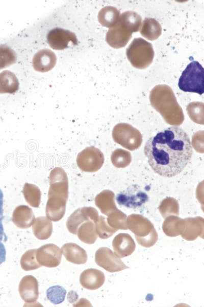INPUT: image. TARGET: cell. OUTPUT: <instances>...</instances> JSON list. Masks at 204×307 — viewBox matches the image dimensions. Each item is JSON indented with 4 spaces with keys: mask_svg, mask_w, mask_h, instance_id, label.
<instances>
[{
    "mask_svg": "<svg viewBox=\"0 0 204 307\" xmlns=\"http://www.w3.org/2000/svg\"><path fill=\"white\" fill-rule=\"evenodd\" d=\"M19 88V82L16 75L8 70L0 73V93H13Z\"/></svg>",
    "mask_w": 204,
    "mask_h": 307,
    "instance_id": "22",
    "label": "cell"
},
{
    "mask_svg": "<svg viewBox=\"0 0 204 307\" xmlns=\"http://www.w3.org/2000/svg\"><path fill=\"white\" fill-rule=\"evenodd\" d=\"M112 246L115 254L119 258H123L133 253L136 244L129 234L120 233L114 238Z\"/></svg>",
    "mask_w": 204,
    "mask_h": 307,
    "instance_id": "11",
    "label": "cell"
},
{
    "mask_svg": "<svg viewBox=\"0 0 204 307\" xmlns=\"http://www.w3.org/2000/svg\"><path fill=\"white\" fill-rule=\"evenodd\" d=\"M141 25L140 15L133 11H125L120 15L118 22L109 29L106 40L113 48L124 47L132 37V33L138 31Z\"/></svg>",
    "mask_w": 204,
    "mask_h": 307,
    "instance_id": "2",
    "label": "cell"
},
{
    "mask_svg": "<svg viewBox=\"0 0 204 307\" xmlns=\"http://www.w3.org/2000/svg\"><path fill=\"white\" fill-rule=\"evenodd\" d=\"M3 193L0 188V240L3 239L4 234L2 220L3 218Z\"/></svg>",
    "mask_w": 204,
    "mask_h": 307,
    "instance_id": "30",
    "label": "cell"
},
{
    "mask_svg": "<svg viewBox=\"0 0 204 307\" xmlns=\"http://www.w3.org/2000/svg\"><path fill=\"white\" fill-rule=\"evenodd\" d=\"M33 231L35 236L39 239L44 240L49 238L53 231V225L48 217H38L33 224Z\"/></svg>",
    "mask_w": 204,
    "mask_h": 307,
    "instance_id": "19",
    "label": "cell"
},
{
    "mask_svg": "<svg viewBox=\"0 0 204 307\" xmlns=\"http://www.w3.org/2000/svg\"><path fill=\"white\" fill-rule=\"evenodd\" d=\"M98 219V213L95 209L84 207L77 209L71 214L67 220L66 226L71 233L75 235L82 223L89 220H92L96 223Z\"/></svg>",
    "mask_w": 204,
    "mask_h": 307,
    "instance_id": "9",
    "label": "cell"
},
{
    "mask_svg": "<svg viewBox=\"0 0 204 307\" xmlns=\"http://www.w3.org/2000/svg\"><path fill=\"white\" fill-rule=\"evenodd\" d=\"M56 61L57 57L53 52L48 49H43L34 55L32 65L36 71L46 72L55 67Z\"/></svg>",
    "mask_w": 204,
    "mask_h": 307,
    "instance_id": "13",
    "label": "cell"
},
{
    "mask_svg": "<svg viewBox=\"0 0 204 307\" xmlns=\"http://www.w3.org/2000/svg\"><path fill=\"white\" fill-rule=\"evenodd\" d=\"M47 42L54 50H62L67 48L69 45H76L78 39L74 33L57 28L48 32Z\"/></svg>",
    "mask_w": 204,
    "mask_h": 307,
    "instance_id": "8",
    "label": "cell"
},
{
    "mask_svg": "<svg viewBox=\"0 0 204 307\" xmlns=\"http://www.w3.org/2000/svg\"><path fill=\"white\" fill-rule=\"evenodd\" d=\"M17 56L15 51L5 45H0V70L15 63Z\"/></svg>",
    "mask_w": 204,
    "mask_h": 307,
    "instance_id": "26",
    "label": "cell"
},
{
    "mask_svg": "<svg viewBox=\"0 0 204 307\" xmlns=\"http://www.w3.org/2000/svg\"><path fill=\"white\" fill-rule=\"evenodd\" d=\"M105 280L104 273L99 270L92 268L84 270L80 277V282L82 286L90 290L99 289L103 286Z\"/></svg>",
    "mask_w": 204,
    "mask_h": 307,
    "instance_id": "15",
    "label": "cell"
},
{
    "mask_svg": "<svg viewBox=\"0 0 204 307\" xmlns=\"http://www.w3.org/2000/svg\"><path fill=\"white\" fill-rule=\"evenodd\" d=\"M185 227V220L173 215L166 217L162 225L164 233L170 237L181 235L184 231Z\"/></svg>",
    "mask_w": 204,
    "mask_h": 307,
    "instance_id": "18",
    "label": "cell"
},
{
    "mask_svg": "<svg viewBox=\"0 0 204 307\" xmlns=\"http://www.w3.org/2000/svg\"><path fill=\"white\" fill-rule=\"evenodd\" d=\"M61 252L66 260L73 264H85L87 260L86 251L74 243H67L61 248Z\"/></svg>",
    "mask_w": 204,
    "mask_h": 307,
    "instance_id": "16",
    "label": "cell"
},
{
    "mask_svg": "<svg viewBox=\"0 0 204 307\" xmlns=\"http://www.w3.org/2000/svg\"><path fill=\"white\" fill-rule=\"evenodd\" d=\"M126 223L128 229L135 234L137 242L141 246L149 248L157 242L158 233L152 223L147 218L132 214L127 217Z\"/></svg>",
    "mask_w": 204,
    "mask_h": 307,
    "instance_id": "3",
    "label": "cell"
},
{
    "mask_svg": "<svg viewBox=\"0 0 204 307\" xmlns=\"http://www.w3.org/2000/svg\"><path fill=\"white\" fill-rule=\"evenodd\" d=\"M95 261L99 267L109 272H116L129 268L112 251L101 247L95 252Z\"/></svg>",
    "mask_w": 204,
    "mask_h": 307,
    "instance_id": "6",
    "label": "cell"
},
{
    "mask_svg": "<svg viewBox=\"0 0 204 307\" xmlns=\"http://www.w3.org/2000/svg\"><path fill=\"white\" fill-rule=\"evenodd\" d=\"M76 234L82 242L87 244H94L98 236L95 229V223L92 220L84 222L79 227Z\"/></svg>",
    "mask_w": 204,
    "mask_h": 307,
    "instance_id": "21",
    "label": "cell"
},
{
    "mask_svg": "<svg viewBox=\"0 0 204 307\" xmlns=\"http://www.w3.org/2000/svg\"><path fill=\"white\" fill-rule=\"evenodd\" d=\"M37 249H30L26 251L20 259V265L23 270L30 271L37 269L41 267L36 258Z\"/></svg>",
    "mask_w": 204,
    "mask_h": 307,
    "instance_id": "24",
    "label": "cell"
},
{
    "mask_svg": "<svg viewBox=\"0 0 204 307\" xmlns=\"http://www.w3.org/2000/svg\"><path fill=\"white\" fill-rule=\"evenodd\" d=\"M66 293V290L58 286L49 288L46 292L47 297L54 304H58L63 302L65 299Z\"/></svg>",
    "mask_w": 204,
    "mask_h": 307,
    "instance_id": "29",
    "label": "cell"
},
{
    "mask_svg": "<svg viewBox=\"0 0 204 307\" xmlns=\"http://www.w3.org/2000/svg\"><path fill=\"white\" fill-rule=\"evenodd\" d=\"M159 210L164 218L172 215H178L179 214L178 204L172 199L165 200L160 205Z\"/></svg>",
    "mask_w": 204,
    "mask_h": 307,
    "instance_id": "28",
    "label": "cell"
},
{
    "mask_svg": "<svg viewBox=\"0 0 204 307\" xmlns=\"http://www.w3.org/2000/svg\"><path fill=\"white\" fill-rule=\"evenodd\" d=\"M204 70L197 61L191 62L182 72L178 82L180 89L185 92L203 93Z\"/></svg>",
    "mask_w": 204,
    "mask_h": 307,
    "instance_id": "5",
    "label": "cell"
},
{
    "mask_svg": "<svg viewBox=\"0 0 204 307\" xmlns=\"http://www.w3.org/2000/svg\"><path fill=\"white\" fill-rule=\"evenodd\" d=\"M62 258L61 249L53 244H48L37 249L36 258L42 266L54 268L59 265Z\"/></svg>",
    "mask_w": 204,
    "mask_h": 307,
    "instance_id": "10",
    "label": "cell"
},
{
    "mask_svg": "<svg viewBox=\"0 0 204 307\" xmlns=\"http://www.w3.org/2000/svg\"><path fill=\"white\" fill-rule=\"evenodd\" d=\"M21 298L27 303L36 301L39 297L38 283L32 275H26L21 280L18 289Z\"/></svg>",
    "mask_w": 204,
    "mask_h": 307,
    "instance_id": "12",
    "label": "cell"
},
{
    "mask_svg": "<svg viewBox=\"0 0 204 307\" xmlns=\"http://www.w3.org/2000/svg\"><path fill=\"white\" fill-rule=\"evenodd\" d=\"M95 229L97 235L101 239H107L112 236L117 230L111 227L103 216H99L98 221L95 223Z\"/></svg>",
    "mask_w": 204,
    "mask_h": 307,
    "instance_id": "27",
    "label": "cell"
},
{
    "mask_svg": "<svg viewBox=\"0 0 204 307\" xmlns=\"http://www.w3.org/2000/svg\"><path fill=\"white\" fill-rule=\"evenodd\" d=\"M119 11L112 6H106L99 11L98 20L104 27L111 28L118 21L120 16Z\"/></svg>",
    "mask_w": 204,
    "mask_h": 307,
    "instance_id": "23",
    "label": "cell"
},
{
    "mask_svg": "<svg viewBox=\"0 0 204 307\" xmlns=\"http://www.w3.org/2000/svg\"><path fill=\"white\" fill-rule=\"evenodd\" d=\"M126 55L133 67L144 69L152 63L155 53L152 45L139 37L133 40L126 50Z\"/></svg>",
    "mask_w": 204,
    "mask_h": 307,
    "instance_id": "4",
    "label": "cell"
},
{
    "mask_svg": "<svg viewBox=\"0 0 204 307\" xmlns=\"http://www.w3.org/2000/svg\"><path fill=\"white\" fill-rule=\"evenodd\" d=\"M116 200L120 205L130 208H136L145 204L148 201V197L139 187L133 185L118 193Z\"/></svg>",
    "mask_w": 204,
    "mask_h": 307,
    "instance_id": "7",
    "label": "cell"
},
{
    "mask_svg": "<svg viewBox=\"0 0 204 307\" xmlns=\"http://www.w3.org/2000/svg\"><path fill=\"white\" fill-rule=\"evenodd\" d=\"M35 218L32 209L26 206L18 207L13 214L12 221L18 227L27 229L31 226Z\"/></svg>",
    "mask_w": 204,
    "mask_h": 307,
    "instance_id": "17",
    "label": "cell"
},
{
    "mask_svg": "<svg viewBox=\"0 0 204 307\" xmlns=\"http://www.w3.org/2000/svg\"><path fill=\"white\" fill-rule=\"evenodd\" d=\"M107 218L108 224L112 228L116 230H126V215L117 210L114 212L110 213Z\"/></svg>",
    "mask_w": 204,
    "mask_h": 307,
    "instance_id": "25",
    "label": "cell"
},
{
    "mask_svg": "<svg viewBox=\"0 0 204 307\" xmlns=\"http://www.w3.org/2000/svg\"><path fill=\"white\" fill-rule=\"evenodd\" d=\"M185 227L181 234L183 238L188 241L196 239L198 237L203 238L204 220L200 216L184 219Z\"/></svg>",
    "mask_w": 204,
    "mask_h": 307,
    "instance_id": "14",
    "label": "cell"
},
{
    "mask_svg": "<svg viewBox=\"0 0 204 307\" xmlns=\"http://www.w3.org/2000/svg\"><path fill=\"white\" fill-rule=\"evenodd\" d=\"M162 33L160 24L155 19L145 18L140 30L141 35L149 40L157 39Z\"/></svg>",
    "mask_w": 204,
    "mask_h": 307,
    "instance_id": "20",
    "label": "cell"
},
{
    "mask_svg": "<svg viewBox=\"0 0 204 307\" xmlns=\"http://www.w3.org/2000/svg\"><path fill=\"white\" fill-rule=\"evenodd\" d=\"M144 152L156 173L170 178L186 167L191 159L193 149L187 134L181 127L171 126L149 138Z\"/></svg>",
    "mask_w": 204,
    "mask_h": 307,
    "instance_id": "1",
    "label": "cell"
}]
</instances>
